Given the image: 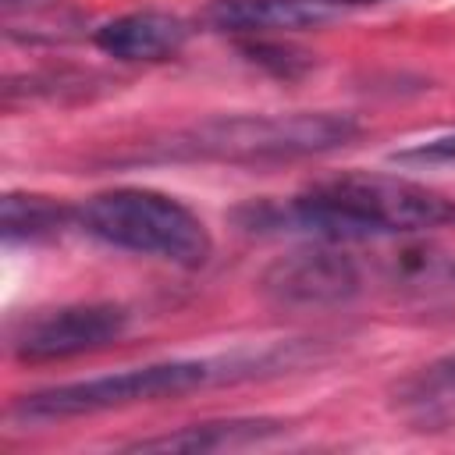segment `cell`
Wrapping results in <instances>:
<instances>
[{
    "mask_svg": "<svg viewBox=\"0 0 455 455\" xmlns=\"http://www.w3.org/2000/svg\"><path fill=\"white\" fill-rule=\"evenodd\" d=\"M245 224L306 231L327 242L419 235L455 228V199L409 178L348 171L313 181L284 206H252Z\"/></svg>",
    "mask_w": 455,
    "mask_h": 455,
    "instance_id": "cell-1",
    "label": "cell"
},
{
    "mask_svg": "<svg viewBox=\"0 0 455 455\" xmlns=\"http://www.w3.org/2000/svg\"><path fill=\"white\" fill-rule=\"evenodd\" d=\"M359 135L355 117L331 110L299 114H235L210 117L156 142L167 160H217V164H277L331 153Z\"/></svg>",
    "mask_w": 455,
    "mask_h": 455,
    "instance_id": "cell-2",
    "label": "cell"
},
{
    "mask_svg": "<svg viewBox=\"0 0 455 455\" xmlns=\"http://www.w3.org/2000/svg\"><path fill=\"white\" fill-rule=\"evenodd\" d=\"M78 228L92 238L153 256L185 270H196L210 259L213 242L206 224L174 196L153 188H107L78 206Z\"/></svg>",
    "mask_w": 455,
    "mask_h": 455,
    "instance_id": "cell-3",
    "label": "cell"
},
{
    "mask_svg": "<svg viewBox=\"0 0 455 455\" xmlns=\"http://www.w3.org/2000/svg\"><path fill=\"white\" fill-rule=\"evenodd\" d=\"M213 377L210 363L196 359H174V363H153V366H135L92 380H75V384H57L25 395L14 412L25 419H68V416H92L107 409H124L139 402H156V398H174L185 391L203 387Z\"/></svg>",
    "mask_w": 455,
    "mask_h": 455,
    "instance_id": "cell-4",
    "label": "cell"
},
{
    "mask_svg": "<svg viewBox=\"0 0 455 455\" xmlns=\"http://www.w3.org/2000/svg\"><path fill=\"white\" fill-rule=\"evenodd\" d=\"M128 331V313L114 302H75L36 309L11 334V352L21 363H53L114 345Z\"/></svg>",
    "mask_w": 455,
    "mask_h": 455,
    "instance_id": "cell-5",
    "label": "cell"
},
{
    "mask_svg": "<svg viewBox=\"0 0 455 455\" xmlns=\"http://www.w3.org/2000/svg\"><path fill=\"white\" fill-rule=\"evenodd\" d=\"M259 291L284 309H327L345 306L359 291V270L345 252L334 249H299L274 259L263 277Z\"/></svg>",
    "mask_w": 455,
    "mask_h": 455,
    "instance_id": "cell-6",
    "label": "cell"
},
{
    "mask_svg": "<svg viewBox=\"0 0 455 455\" xmlns=\"http://www.w3.org/2000/svg\"><path fill=\"white\" fill-rule=\"evenodd\" d=\"M192 28L185 18L167 11H132L103 21L92 32V43L117 60H167L178 57Z\"/></svg>",
    "mask_w": 455,
    "mask_h": 455,
    "instance_id": "cell-7",
    "label": "cell"
},
{
    "mask_svg": "<svg viewBox=\"0 0 455 455\" xmlns=\"http://www.w3.org/2000/svg\"><path fill=\"white\" fill-rule=\"evenodd\" d=\"M331 18L327 4L316 0H213L203 11V25L228 36H274L323 25Z\"/></svg>",
    "mask_w": 455,
    "mask_h": 455,
    "instance_id": "cell-8",
    "label": "cell"
},
{
    "mask_svg": "<svg viewBox=\"0 0 455 455\" xmlns=\"http://www.w3.org/2000/svg\"><path fill=\"white\" fill-rule=\"evenodd\" d=\"M274 434H281L277 419H213V423L181 427L174 434L142 437L132 448L135 451H224V448L259 444V441H267Z\"/></svg>",
    "mask_w": 455,
    "mask_h": 455,
    "instance_id": "cell-9",
    "label": "cell"
},
{
    "mask_svg": "<svg viewBox=\"0 0 455 455\" xmlns=\"http://www.w3.org/2000/svg\"><path fill=\"white\" fill-rule=\"evenodd\" d=\"M71 220H78V210L36 196V192H7L4 196V238L14 242H46L57 238Z\"/></svg>",
    "mask_w": 455,
    "mask_h": 455,
    "instance_id": "cell-10",
    "label": "cell"
},
{
    "mask_svg": "<svg viewBox=\"0 0 455 455\" xmlns=\"http://www.w3.org/2000/svg\"><path fill=\"white\" fill-rule=\"evenodd\" d=\"M398 160H416V164H444V160H455V132L448 135H437V139H427V142H416L402 153H395Z\"/></svg>",
    "mask_w": 455,
    "mask_h": 455,
    "instance_id": "cell-11",
    "label": "cell"
},
{
    "mask_svg": "<svg viewBox=\"0 0 455 455\" xmlns=\"http://www.w3.org/2000/svg\"><path fill=\"white\" fill-rule=\"evenodd\" d=\"M249 53H252V60H259V64H267V68H274L277 75H295L299 68H306L309 60L306 57H291V50L288 46H270V43H249L245 46Z\"/></svg>",
    "mask_w": 455,
    "mask_h": 455,
    "instance_id": "cell-12",
    "label": "cell"
},
{
    "mask_svg": "<svg viewBox=\"0 0 455 455\" xmlns=\"http://www.w3.org/2000/svg\"><path fill=\"white\" fill-rule=\"evenodd\" d=\"M427 377H430V384H437V387H455V355L434 363V366L427 370Z\"/></svg>",
    "mask_w": 455,
    "mask_h": 455,
    "instance_id": "cell-13",
    "label": "cell"
},
{
    "mask_svg": "<svg viewBox=\"0 0 455 455\" xmlns=\"http://www.w3.org/2000/svg\"><path fill=\"white\" fill-rule=\"evenodd\" d=\"M316 4H380V0H316Z\"/></svg>",
    "mask_w": 455,
    "mask_h": 455,
    "instance_id": "cell-14",
    "label": "cell"
},
{
    "mask_svg": "<svg viewBox=\"0 0 455 455\" xmlns=\"http://www.w3.org/2000/svg\"><path fill=\"white\" fill-rule=\"evenodd\" d=\"M7 4H18V0H7Z\"/></svg>",
    "mask_w": 455,
    "mask_h": 455,
    "instance_id": "cell-15",
    "label": "cell"
}]
</instances>
